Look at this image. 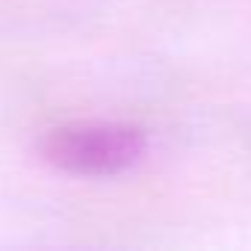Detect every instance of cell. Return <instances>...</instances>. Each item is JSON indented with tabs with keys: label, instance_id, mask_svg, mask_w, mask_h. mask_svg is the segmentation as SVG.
<instances>
[{
	"label": "cell",
	"instance_id": "1",
	"mask_svg": "<svg viewBox=\"0 0 251 251\" xmlns=\"http://www.w3.org/2000/svg\"><path fill=\"white\" fill-rule=\"evenodd\" d=\"M145 130L130 121H68L45 136V160L77 177H112L145 157Z\"/></svg>",
	"mask_w": 251,
	"mask_h": 251
}]
</instances>
